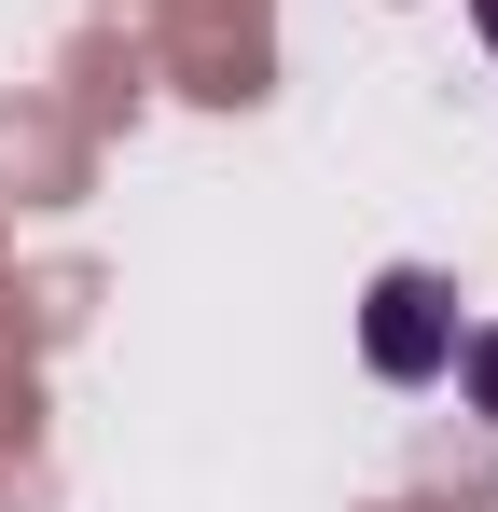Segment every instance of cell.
<instances>
[{"label":"cell","instance_id":"cell-1","mask_svg":"<svg viewBox=\"0 0 498 512\" xmlns=\"http://www.w3.org/2000/svg\"><path fill=\"white\" fill-rule=\"evenodd\" d=\"M360 360H374L388 388H429V374L457 360V291H443V277H415V263H388V277H374V305H360Z\"/></svg>","mask_w":498,"mask_h":512},{"label":"cell","instance_id":"cell-2","mask_svg":"<svg viewBox=\"0 0 498 512\" xmlns=\"http://www.w3.org/2000/svg\"><path fill=\"white\" fill-rule=\"evenodd\" d=\"M457 374H471V416H498V319H485V333H457Z\"/></svg>","mask_w":498,"mask_h":512},{"label":"cell","instance_id":"cell-3","mask_svg":"<svg viewBox=\"0 0 498 512\" xmlns=\"http://www.w3.org/2000/svg\"><path fill=\"white\" fill-rule=\"evenodd\" d=\"M471 28H485V56H498V0H471Z\"/></svg>","mask_w":498,"mask_h":512}]
</instances>
